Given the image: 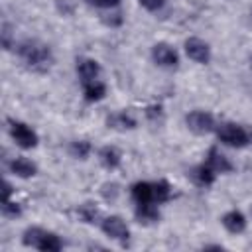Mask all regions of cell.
Listing matches in <instances>:
<instances>
[{"instance_id":"9c48e42d","label":"cell","mask_w":252,"mask_h":252,"mask_svg":"<svg viewBox=\"0 0 252 252\" xmlns=\"http://www.w3.org/2000/svg\"><path fill=\"white\" fill-rule=\"evenodd\" d=\"M77 73L81 77V85H87V83L98 81L100 65L94 59H91V57H83V59L77 61Z\"/></svg>"},{"instance_id":"d4e9b609","label":"cell","mask_w":252,"mask_h":252,"mask_svg":"<svg viewBox=\"0 0 252 252\" xmlns=\"http://www.w3.org/2000/svg\"><path fill=\"white\" fill-rule=\"evenodd\" d=\"M10 195H12V185H10L8 181H4V199H2V201L10 199Z\"/></svg>"},{"instance_id":"4fadbf2b","label":"cell","mask_w":252,"mask_h":252,"mask_svg":"<svg viewBox=\"0 0 252 252\" xmlns=\"http://www.w3.org/2000/svg\"><path fill=\"white\" fill-rule=\"evenodd\" d=\"M10 171H12L14 175H18V177L28 179V177L35 175L37 167H35V163L30 161L28 158H14V159L10 161Z\"/></svg>"},{"instance_id":"ba28073f","label":"cell","mask_w":252,"mask_h":252,"mask_svg":"<svg viewBox=\"0 0 252 252\" xmlns=\"http://www.w3.org/2000/svg\"><path fill=\"white\" fill-rule=\"evenodd\" d=\"M152 57H154V61L159 65V67H175L177 63H179V57H177V51L171 47V45H167V43H163V41H159V43H156L154 47H152Z\"/></svg>"},{"instance_id":"6da1fadb","label":"cell","mask_w":252,"mask_h":252,"mask_svg":"<svg viewBox=\"0 0 252 252\" xmlns=\"http://www.w3.org/2000/svg\"><path fill=\"white\" fill-rule=\"evenodd\" d=\"M18 55L20 59L26 63L28 69L32 71H37V73H45L49 71L51 63H53V53L51 49L37 41V39H26L18 45Z\"/></svg>"},{"instance_id":"ac0fdd59","label":"cell","mask_w":252,"mask_h":252,"mask_svg":"<svg viewBox=\"0 0 252 252\" xmlns=\"http://www.w3.org/2000/svg\"><path fill=\"white\" fill-rule=\"evenodd\" d=\"M83 91H85V98H87L89 102L100 100V98L106 94V87H104V83H100V81H93V83L83 85Z\"/></svg>"},{"instance_id":"30bf717a","label":"cell","mask_w":252,"mask_h":252,"mask_svg":"<svg viewBox=\"0 0 252 252\" xmlns=\"http://www.w3.org/2000/svg\"><path fill=\"white\" fill-rule=\"evenodd\" d=\"M132 199L136 201V205L142 203H158L156 201V191H154V181H138L132 185Z\"/></svg>"},{"instance_id":"484cf974","label":"cell","mask_w":252,"mask_h":252,"mask_svg":"<svg viewBox=\"0 0 252 252\" xmlns=\"http://www.w3.org/2000/svg\"><path fill=\"white\" fill-rule=\"evenodd\" d=\"M248 140H250V142H252V130H250V134H248Z\"/></svg>"},{"instance_id":"5b68a950","label":"cell","mask_w":252,"mask_h":252,"mask_svg":"<svg viewBox=\"0 0 252 252\" xmlns=\"http://www.w3.org/2000/svg\"><path fill=\"white\" fill-rule=\"evenodd\" d=\"M10 136L14 138V142L20 146V148H33L37 146V134L24 122H18V120H12L10 122Z\"/></svg>"},{"instance_id":"7402d4cb","label":"cell","mask_w":252,"mask_h":252,"mask_svg":"<svg viewBox=\"0 0 252 252\" xmlns=\"http://www.w3.org/2000/svg\"><path fill=\"white\" fill-rule=\"evenodd\" d=\"M2 45H4V49L12 47V28H10V24H2Z\"/></svg>"},{"instance_id":"8992f818","label":"cell","mask_w":252,"mask_h":252,"mask_svg":"<svg viewBox=\"0 0 252 252\" xmlns=\"http://www.w3.org/2000/svg\"><path fill=\"white\" fill-rule=\"evenodd\" d=\"M185 122H187V128L195 134H207L215 128V118L211 112H205V110H193L185 116Z\"/></svg>"},{"instance_id":"52a82bcc","label":"cell","mask_w":252,"mask_h":252,"mask_svg":"<svg viewBox=\"0 0 252 252\" xmlns=\"http://www.w3.org/2000/svg\"><path fill=\"white\" fill-rule=\"evenodd\" d=\"M185 53H187L193 61H197V63H201V65H207V63L211 61V47H209L207 41H203V39H199V37H189V39L185 41Z\"/></svg>"},{"instance_id":"277c9868","label":"cell","mask_w":252,"mask_h":252,"mask_svg":"<svg viewBox=\"0 0 252 252\" xmlns=\"http://www.w3.org/2000/svg\"><path fill=\"white\" fill-rule=\"evenodd\" d=\"M100 226H102L104 234H108L110 238H114V240H118V242H122V244H126L128 238H130V228H128V224H126L120 217H116V215H110V217L102 219Z\"/></svg>"},{"instance_id":"8fae6325","label":"cell","mask_w":252,"mask_h":252,"mask_svg":"<svg viewBox=\"0 0 252 252\" xmlns=\"http://www.w3.org/2000/svg\"><path fill=\"white\" fill-rule=\"evenodd\" d=\"M220 222L232 234H238V232H242L246 228V219H244V215L240 211H228V213H224L222 219H220Z\"/></svg>"},{"instance_id":"7c38bea8","label":"cell","mask_w":252,"mask_h":252,"mask_svg":"<svg viewBox=\"0 0 252 252\" xmlns=\"http://www.w3.org/2000/svg\"><path fill=\"white\" fill-rule=\"evenodd\" d=\"M207 163H209L217 173H228V171L234 169L232 163L228 161V158L222 156L217 148H211V150H209V154H207Z\"/></svg>"},{"instance_id":"5bb4252c","label":"cell","mask_w":252,"mask_h":252,"mask_svg":"<svg viewBox=\"0 0 252 252\" xmlns=\"http://www.w3.org/2000/svg\"><path fill=\"white\" fill-rule=\"evenodd\" d=\"M98 158H100V163H102L106 169H116V167L120 165L122 154H120L118 148H114V146H104V148H100Z\"/></svg>"},{"instance_id":"e0dca14e","label":"cell","mask_w":252,"mask_h":252,"mask_svg":"<svg viewBox=\"0 0 252 252\" xmlns=\"http://www.w3.org/2000/svg\"><path fill=\"white\" fill-rule=\"evenodd\" d=\"M191 175H193V179L199 183V185H213V181H215V177H217V171L205 161V163H201V165H197L193 171H191Z\"/></svg>"},{"instance_id":"ffe728a7","label":"cell","mask_w":252,"mask_h":252,"mask_svg":"<svg viewBox=\"0 0 252 252\" xmlns=\"http://www.w3.org/2000/svg\"><path fill=\"white\" fill-rule=\"evenodd\" d=\"M79 217L85 220V222H94L98 219V209L93 205V203H85L81 209H79Z\"/></svg>"},{"instance_id":"7a4b0ae2","label":"cell","mask_w":252,"mask_h":252,"mask_svg":"<svg viewBox=\"0 0 252 252\" xmlns=\"http://www.w3.org/2000/svg\"><path fill=\"white\" fill-rule=\"evenodd\" d=\"M22 240H24L26 246H32V248H37V250H43V252H59L63 248V240L55 232L43 230L39 226L28 228L24 232Z\"/></svg>"},{"instance_id":"2e32d148","label":"cell","mask_w":252,"mask_h":252,"mask_svg":"<svg viewBox=\"0 0 252 252\" xmlns=\"http://www.w3.org/2000/svg\"><path fill=\"white\" fill-rule=\"evenodd\" d=\"M136 219L144 224H152L159 219V211L154 203H142V205H136Z\"/></svg>"},{"instance_id":"9a60e30c","label":"cell","mask_w":252,"mask_h":252,"mask_svg":"<svg viewBox=\"0 0 252 252\" xmlns=\"http://www.w3.org/2000/svg\"><path fill=\"white\" fill-rule=\"evenodd\" d=\"M106 124H108V128H116V130H132V128H136V120L126 112L110 114L106 118Z\"/></svg>"},{"instance_id":"cb8c5ba5","label":"cell","mask_w":252,"mask_h":252,"mask_svg":"<svg viewBox=\"0 0 252 252\" xmlns=\"http://www.w3.org/2000/svg\"><path fill=\"white\" fill-rule=\"evenodd\" d=\"M91 6H96V8H114L120 4V0H87Z\"/></svg>"},{"instance_id":"d6986e66","label":"cell","mask_w":252,"mask_h":252,"mask_svg":"<svg viewBox=\"0 0 252 252\" xmlns=\"http://www.w3.org/2000/svg\"><path fill=\"white\" fill-rule=\"evenodd\" d=\"M69 152L73 158H79V159H85L91 152V144L87 140H77V142H71L69 146Z\"/></svg>"},{"instance_id":"603a6c76","label":"cell","mask_w":252,"mask_h":252,"mask_svg":"<svg viewBox=\"0 0 252 252\" xmlns=\"http://www.w3.org/2000/svg\"><path fill=\"white\" fill-rule=\"evenodd\" d=\"M140 4H142L146 10H150V12H156V10L163 8L165 0H140Z\"/></svg>"},{"instance_id":"44dd1931","label":"cell","mask_w":252,"mask_h":252,"mask_svg":"<svg viewBox=\"0 0 252 252\" xmlns=\"http://www.w3.org/2000/svg\"><path fill=\"white\" fill-rule=\"evenodd\" d=\"M2 215L4 217H20L22 215V207L18 203L6 199V201H2Z\"/></svg>"},{"instance_id":"3957f363","label":"cell","mask_w":252,"mask_h":252,"mask_svg":"<svg viewBox=\"0 0 252 252\" xmlns=\"http://www.w3.org/2000/svg\"><path fill=\"white\" fill-rule=\"evenodd\" d=\"M217 136H219V140L222 144H226L230 148H244L250 142L248 140V132L242 126L234 124V122H222V124H219Z\"/></svg>"}]
</instances>
